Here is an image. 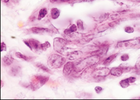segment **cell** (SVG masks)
Returning <instances> with one entry per match:
<instances>
[{"label":"cell","instance_id":"28","mask_svg":"<svg viewBox=\"0 0 140 100\" xmlns=\"http://www.w3.org/2000/svg\"><path fill=\"white\" fill-rule=\"evenodd\" d=\"M135 67L137 69H140V57L137 59L136 64Z\"/></svg>","mask_w":140,"mask_h":100},{"label":"cell","instance_id":"25","mask_svg":"<svg viewBox=\"0 0 140 100\" xmlns=\"http://www.w3.org/2000/svg\"><path fill=\"white\" fill-rule=\"evenodd\" d=\"M121 59L122 61H126L129 59V56L128 55L125 54L121 56Z\"/></svg>","mask_w":140,"mask_h":100},{"label":"cell","instance_id":"13","mask_svg":"<svg viewBox=\"0 0 140 100\" xmlns=\"http://www.w3.org/2000/svg\"><path fill=\"white\" fill-rule=\"evenodd\" d=\"M35 66L37 68L40 69L42 71L49 74H52V72L51 70L43 64L37 62L35 64Z\"/></svg>","mask_w":140,"mask_h":100},{"label":"cell","instance_id":"18","mask_svg":"<svg viewBox=\"0 0 140 100\" xmlns=\"http://www.w3.org/2000/svg\"><path fill=\"white\" fill-rule=\"evenodd\" d=\"M47 9L46 8H43L40 10L38 15V19L39 20L43 19L47 14Z\"/></svg>","mask_w":140,"mask_h":100},{"label":"cell","instance_id":"31","mask_svg":"<svg viewBox=\"0 0 140 100\" xmlns=\"http://www.w3.org/2000/svg\"><path fill=\"white\" fill-rule=\"evenodd\" d=\"M4 86V82L2 80L1 81V88Z\"/></svg>","mask_w":140,"mask_h":100},{"label":"cell","instance_id":"15","mask_svg":"<svg viewBox=\"0 0 140 100\" xmlns=\"http://www.w3.org/2000/svg\"><path fill=\"white\" fill-rule=\"evenodd\" d=\"M81 52H74L70 54L67 55L68 59L70 60H74L79 58L81 56Z\"/></svg>","mask_w":140,"mask_h":100},{"label":"cell","instance_id":"24","mask_svg":"<svg viewBox=\"0 0 140 100\" xmlns=\"http://www.w3.org/2000/svg\"><path fill=\"white\" fill-rule=\"evenodd\" d=\"M77 24L78 28L79 29L82 30L83 29V22L81 20H79L78 21Z\"/></svg>","mask_w":140,"mask_h":100},{"label":"cell","instance_id":"5","mask_svg":"<svg viewBox=\"0 0 140 100\" xmlns=\"http://www.w3.org/2000/svg\"><path fill=\"white\" fill-rule=\"evenodd\" d=\"M139 42L140 40L139 39H132L120 42L117 44V46L120 48L126 49L136 45Z\"/></svg>","mask_w":140,"mask_h":100},{"label":"cell","instance_id":"11","mask_svg":"<svg viewBox=\"0 0 140 100\" xmlns=\"http://www.w3.org/2000/svg\"><path fill=\"white\" fill-rule=\"evenodd\" d=\"M14 60V59L10 55H6L2 59V64L5 66H9L13 63Z\"/></svg>","mask_w":140,"mask_h":100},{"label":"cell","instance_id":"6","mask_svg":"<svg viewBox=\"0 0 140 100\" xmlns=\"http://www.w3.org/2000/svg\"><path fill=\"white\" fill-rule=\"evenodd\" d=\"M110 71L109 69L106 67H101L95 69L92 72L91 76L94 78L106 77L110 73Z\"/></svg>","mask_w":140,"mask_h":100},{"label":"cell","instance_id":"21","mask_svg":"<svg viewBox=\"0 0 140 100\" xmlns=\"http://www.w3.org/2000/svg\"><path fill=\"white\" fill-rule=\"evenodd\" d=\"M121 86L123 88H126L130 85L129 82L126 79L122 80L120 82Z\"/></svg>","mask_w":140,"mask_h":100},{"label":"cell","instance_id":"9","mask_svg":"<svg viewBox=\"0 0 140 100\" xmlns=\"http://www.w3.org/2000/svg\"><path fill=\"white\" fill-rule=\"evenodd\" d=\"M75 69V65L73 62H68L64 66L63 71V74L64 76H68Z\"/></svg>","mask_w":140,"mask_h":100},{"label":"cell","instance_id":"8","mask_svg":"<svg viewBox=\"0 0 140 100\" xmlns=\"http://www.w3.org/2000/svg\"><path fill=\"white\" fill-rule=\"evenodd\" d=\"M27 40L31 47L30 50L31 51L33 49L36 52H37L41 50V44L39 41L33 39H30Z\"/></svg>","mask_w":140,"mask_h":100},{"label":"cell","instance_id":"12","mask_svg":"<svg viewBox=\"0 0 140 100\" xmlns=\"http://www.w3.org/2000/svg\"><path fill=\"white\" fill-rule=\"evenodd\" d=\"M123 72V69L119 67H114L111 70L110 73L112 76L119 77L121 76Z\"/></svg>","mask_w":140,"mask_h":100},{"label":"cell","instance_id":"4","mask_svg":"<svg viewBox=\"0 0 140 100\" xmlns=\"http://www.w3.org/2000/svg\"><path fill=\"white\" fill-rule=\"evenodd\" d=\"M67 44V42L64 40L59 38H56L54 39V49L58 53L63 55L65 47Z\"/></svg>","mask_w":140,"mask_h":100},{"label":"cell","instance_id":"26","mask_svg":"<svg viewBox=\"0 0 140 100\" xmlns=\"http://www.w3.org/2000/svg\"><path fill=\"white\" fill-rule=\"evenodd\" d=\"M126 79L129 83H133L136 81V78L135 77H130Z\"/></svg>","mask_w":140,"mask_h":100},{"label":"cell","instance_id":"22","mask_svg":"<svg viewBox=\"0 0 140 100\" xmlns=\"http://www.w3.org/2000/svg\"><path fill=\"white\" fill-rule=\"evenodd\" d=\"M134 30L132 27H127L125 29V31L127 33H132L134 31Z\"/></svg>","mask_w":140,"mask_h":100},{"label":"cell","instance_id":"14","mask_svg":"<svg viewBox=\"0 0 140 100\" xmlns=\"http://www.w3.org/2000/svg\"><path fill=\"white\" fill-rule=\"evenodd\" d=\"M16 56L17 58L23 59L25 60V61H32V60L34 59L35 58L34 57L27 56L24 55L22 54L19 52H16Z\"/></svg>","mask_w":140,"mask_h":100},{"label":"cell","instance_id":"23","mask_svg":"<svg viewBox=\"0 0 140 100\" xmlns=\"http://www.w3.org/2000/svg\"><path fill=\"white\" fill-rule=\"evenodd\" d=\"M7 47L6 45L4 42L1 43V52L4 51H6Z\"/></svg>","mask_w":140,"mask_h":100},{"label":"cell","instance_id":"1","mask_svg":"<svg viewBox=\"0 0 140 100\" xmlns=\"http://www.w3.org/2000/svg\"><path fill=\"white\" fill-rule=\"evenodd\" d=\"M49 79L48 77L35 75L32 77L29 86L32 91H36L46 84Z\"/></svg>","mask_w":140,"mask_h":100},{"label":"cell","instance_id":"10","mask_svg":"<svg viewBox=\"0 0 140 100\" xmlns=\"http://www.w3.org/2000/svg\"><path fill=\"white\" fill-rule=\"evenodd\" d=\"M21 72V67L16 66L12 67L9 71V74L12 76L17 77L20 74Z\"/></svg>","mask_w":140,"mask_h":100},{"label":"cell","instance_id":"17","mask_svg":"<svg viewBox=\"0 0 140 100\" xmlns=\"http://www.w3.org/2000/svg\"><path fill=\"white\" fill-rule=\"evenodd\" d=\"M117 55V54H114L107 57L104 61L103 65L105 66L109 65L116 58Z\"/></svg>","mask_w":140,"mask_h":100},{"label":"cell","instance_id":"27","mask_svg":"<svg viewBox=\"0 0 140 100\" xmlns=\"http://www.w3.org/2000/svg\"><path fill=\"white\" fill-rule=\"evenodd\" d=\"M95 91L97 94L100 93L103 90V89L101 87L97 86L95 88Z\"/></svg>","mask_w":140,"mask_h":100},{"label":"cell","instance_id":"3","mask_svg":"<svg viewBox=\"0 0 140 100\" xmlns=\"http://www.w3.org/2000/svg\"><path fill=\"white\" fill-rule=\"evenodd\" d=\"M100 57L97 55H95L82 60L77 64L76 66L78 68L83 69L87 66H92L95 65L100 61Z\"/></svg>","mask_w":140,"mask_h":100},{"label":"cell","instance_id":"2","mask_svg":"<svg viewBox=\"0 0 140 100\" xmlns=\"http://www.w3.org/2000/svg\"><path fill=\"white\" fill-rule=\"evenodd\" d=\"M66 61L64 57L57 54H53L49 57L47 64L50 68L56 69L60 68Z\"/></svg>","mask_w":140,"mask_h":100},{"label":"cell","instance_id":"19","mask_svg":"<svg viewBox=\"0 0 140 100\" xmlns=\"http://www.w3.org/2000/svg\"><path fill=\"white\" fill-rule=\"evenodd\" d=\"M77 27L74 24L72 25L70 28L66 29L64 31V33L66 34H68L72 32H76L77 31Z\"/></svg>","mask_w":140,"mask_h":100},{"label":"cell","instance_id":"30","mask_svg":"<svg viewBox=\"0 0 140 100\" xmlns=\"http://www.w3.org/2000/svg\"><path fill=\"white\" fill-rule=\"evenodd\" d=\"M1 1L4 2V3H7L8 2L9 0H1Z\"/></svg>","mask_w":140,"mask_h":100},{"label":"cell","instance_id":"29","mask_svg":"<svg viewBox=\"0 0 140 100\" xmlns=\"http://www.w3.org/2000/svg\"><path fill=\"white\" fill-rule=\"evenodd\" d=\"M119 22L120 21L119 20H117V21L112 22V23H110V26L111 27L114 26L117 24H119Z\"/></svg>","mask_w":140,"mask_h":100},{"label":"cell","instance_id":"16","mask_svg":"<svg viewBox=\"0 0 140 100\" xmlns=\"http://www.w3.org/2000/svg\"><path fill=\"white\" fill-rule=\"evenodd\" d=\"M60 11L57 8H52L51 10V15L52 18L56 19L58 18L60 15Z\"/></svg>","mask_w":140,"mask_h":100},{"label":"cell","instance_id":"7","mask_svg":"<svg viewBox=\"0 0 140 100\" xmlns=\"http://www.w3.org/2000/svg\"><path fill=\"white\" fill-rule=\"evenodd\" d=\"M29 31L33 34H50L52 32L51 30L48 29L37 27H32L29 29Z\"/></svg>","mask_w":140,"mask_h":100},{"label":"cell","instance_id":"20","mask_svg":"<svg viewBox=\"0 0 140 100\" xmlns=\"http://www.w3.org/2000/svg\"><path fill=\"white\" fill-rule=\"evenodd\" d=\"M51 47V44L49 42L47 41L43 44H41V49L42 51H46L47 49Z\"/></svg>","mask_w":140,"mask_h":100}]
</instances>
